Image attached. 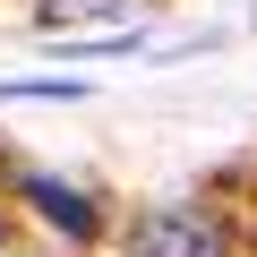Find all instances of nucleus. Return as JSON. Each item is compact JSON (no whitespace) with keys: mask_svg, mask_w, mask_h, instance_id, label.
Wrapping results in <instances>:
<instances>
[{"mask_svg":"<svg viewBox=\"0 0 257 257\" xmlns=\"http://www.w3.org/2000/svg\"><path fill=\"white\" fill-rule=\"evenodd\" d=\"M138 18H146V0H43V35H138Z\"/></svg>","mask_w":257,"mask_h":257,"instance_id":"f257e3e1","label":"nucleus"},{"mask_svg":"<svg viewBox=\"0 0 257 257\" xmlns=\"http://www.w3.org/2000/svg\"><path fill=\"white\" fill-rule=\"evenodd\" d=\"M138 257H223V231L206 223V214H155L146 223V240H138Z\"/></svg>","mask_w":257,"mask_h":257,"instance_id":"f03ea898","label":"nucleus"},{"mask_svg":"<svg viewBox=\"0 0 257 257\" xmlns=\"http://www.w3.org/2000/svg\"><path fill=\"white\" fill-rule=\"evenodd\" d=\"M26 197L52 214V231H69V240H94V206H86L77 189H60V180H26Z\"/></svg>","mask_w":257,"mask_h":257,"instance_id":"7ed1b4c3","label":"nucleus"}]
</instances>
